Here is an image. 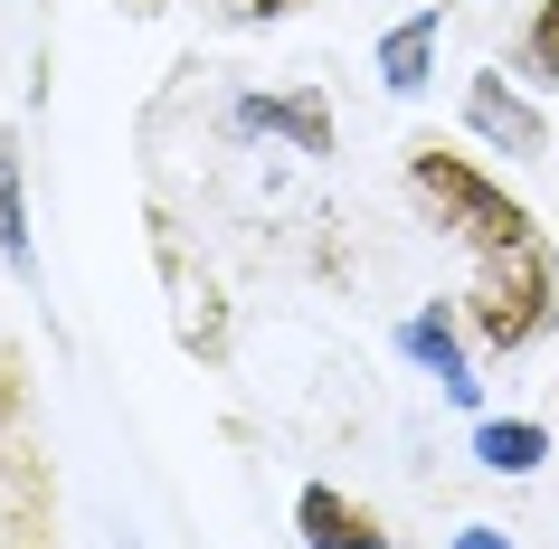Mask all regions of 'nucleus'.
Instances as JSON below:
<instances>
[{"label":"nucleus","mask_w":559,"mask_h":549,"mask_svg":"<svg viewBox=\"0 0 559 549\" xmlns=\"http://www.w3.org/2000/svg\"><path fill=\"white\" fill-rule=\"evenodd\" d=\"M408 190L417 208H427V228L445 237H465L474 256H512V247H531V208L522 200H502V180H484L455 143H437V133H417L408 143Z\"/></svg>","instance_id":"f257e3e1"},{"label":"nucleus","mask_w":559,"mask_h":549,"mask_svg":"<svg viewBox=\"0 0 559 549\" xmlns=\"http://www.w3.org/2000/svg\"><path fill=\"white\" fill-rule=\"evenodd\" d=\"M559 313V275H550V247L531 237V247H512V256H484V285L465 294V322L484 350H531L540 332H550Z\"/></svg>","instance_id":"f03ea898"},{"label":"nucleus","mask_w":559,"mask_h":549,"mask_svg":"<svg viewBox=\"0 0 559 549\" xmlns=\"http://www.w3.org/2000/svg\"><path fill=\"white\" fill-rule=\"evenodd\" d=\"M465 123H474L493 152H512V162H540V152H550L540 105H531V95H512L502 76H474V86H465Z\"/></svg>","instance_id":"7ed1b4c3"},{"label":"nucleus","mask_w":559,"mask_h":549,"mask_svg":"<svg viewBox=\"0 0 559 549\" xmlns=\"http://www.w3.org/2000/svg\"><path fill=\"white\" fill-rule=\"evenodd\" d=\"M295 530H304V549H399L380 530V512H360L342 484H304L295 492Z\"/></svg>","instance_id":"20e7f679"},{"label":"nucleus","mask_w":559,"mask_h":549,"mask_svg":"<svg viewBox=\"0 0 559 549\" xmlns=\"http://www.w3.org/2000/svg\"><path fill=\"white\" fill-rule=\"evenodd\" d=\"M237 133H285L304 162H323L332 152V105L313 86L304 95H237Z\"/></svg>","instance_id":"39448f33"},{"label":"nucleus","mask_w":559,"mask_h":549,"mask_svg":"<svg viewBox=\"0 0 559 549\" xmlns=\"http://www.w3.org/2000/svg\"><path fill=\"white\" fill-rule=\"evenodd\" d=\"M399 350H408V360H427V370H437V389L455 407H474L484 398V379L465 370V342H455V313H445V303H427V313L408 322V332H399Z\"/></svg>","instance_id":"423d86ee"},{"label":"nucleus","mask_w":559,"mask_h":549,"mask_svg":"<svg viewBox=\"0 0 559 549\" xmlns=\"http://www.w3.org/2000/svg\"><path fill=\"white\" fill-rule=\"evenodd\" d=\"M162 275H171V294H180V342L200 350V360H218V342H228V322H218V294H209V275H190V265H180L171 237H162Z\"/></svg>","instance_id":"0eeeda50"},{"label":"nucleus","mask_w":559,"mask_h":549,"mask_svg":"<svg viewBox=\"0 0 559 549\" xmlns=\"http://www.w3.org/2000/svg\"><path fill=\"white\" fill-rule=\"evenodd\" d=\"M540 455H550V427L540 417H484L474 427V464L484 474H540Z\"/></svg>","instance_id":"6e6552de"},{"label":"nucleus","mask_w":559,"mask_h":549,"mask_svg":"<svg viewBox=\"0 0 559 549\" xmlns=\"http://www.w3.org/2000/svg\"><path fill=\"white\" fill-rule=\"evenodd\" d=\"M427 67H437V10H408V20L380 38V86L389 95H417V86H427Z\"/></svg>","instance_id":"1a4fd4ad"},{"label":"nucleus","mask_w":559,"mask_h":549,"mask_svg":"<svg viewBox=\"0 0 559 549\" xmlns=\"http://www.w3.org/2000/svg\"><path fill=\"white\" fill-rule=\"evenodd\" d=\"M0 265H10V275H38L29 200H20V143H0Z\"/></svg>","instance_id":"9d476101"},{"label":"nucleus","mask_w":559,"mask_h":549,"mask_svg":"<svg viewBox=\"0 0 559 549\" xmlns=\"http://www.w3.org/2000/svg\"><path fill=\"white\" fill-rule=\"evenodd\" d=\"M522 67L540 76V86H559V0H540V10H531V29H522Z\"/></svg>","instance_id":"9b49d317"},{"label":"nucleus","mask_w":559,"mask_h":549,"mask_svg":"<svg viewBox=\"0 0 559 549\" xmlns=\"http://www.w3.org/2000/svg\"><path fill=\"white\" fill-rule=\"evenodd\" d=\"M285 10H304V0H218V20H285Z\"/></svg>","instance_id":"f8f14e48"},{"label":"nucleus","mask_w":559,"mask_h":549,"mask_svg":"<svg viewBox=\"0 0 559 549\" xmlns=\"http://www.w3.org/2000/svg\"><path fill=\"white\" fill-rule=\"evenodd\" d=\"M445 549H512V540H502V530H484V521H465V530H455Z\"/></svg>","instance_id":"ddd939ff"}]
</instances>
